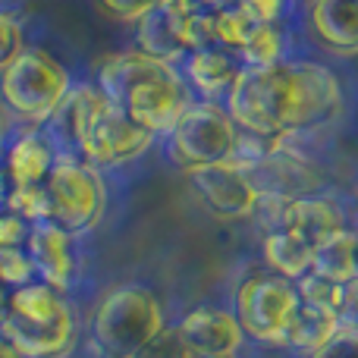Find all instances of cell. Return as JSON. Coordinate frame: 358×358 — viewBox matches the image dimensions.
<instances>
[{
    "mask_svg": "<svg viewBox=\"0 0 358 358\" xmlns=\"http://www.w3.org/2000/svg\"><path fill=\"white\" fill-rule=\"evenodd\" d=\"M223 104L239 129L296 142L334 126L346 101L330 66L286 57L271 66H242Z\"/></svg>",
    "mask_w": 358,
    "mask_h": 358,
    "instance_id": "6da1fadb",
    "label": "cell"
},
{
    "mask_svg": "<svg viewBox=\"0 0 358 358\" xmlns=\"http://www.w3.org/2000/svg\"><path fill=\"white\" fill-rule=\"evenodd\" d=\"M98 88L113 107L136 120L151 136H167L192 104V92L176 63L145 50H123L101 63Z\"/></svg>",
    "mask_w": 358,
    "mask_h": 358,
    "instance_id": "7a4b0ae2",
    "label": "cell"
},
{
    "mask_svg": "<svg viewBox=\"0 0 358 358\" xmlns=\"http://www.w3.org/2000/svg\"><path fill=\"white\" fill-rule=\"evenodd\" d=\"M164 324V308L161 299L145 286H117L101 299L98 311L92 321L94 343L104 349L110 358H126L148 346Z\"/></svg>",
    "mask_w": 358,
    "mask_h": 358,
    "instance_id": "3957f363",
    "label": "cell"
},
{
    "mask_svg": "<svg viewBox=\"0 0 358 358\" xmlns=\"http://www.w3.org/2000/svg\"><path fill=\"white\" fill-rule=\"evenodd\" d=\"M236 142H239V126L220 101H192L167 132V151L185 173L233 161Z\"/></svg>",
    "mask_w": 358,
    "mask_h": 358,
    "instance_id": "277c9868",
    "label": "cell"
},
{
    "mask_svg": "<svg viewBox=\"0 0 358 358\" xmlns=\"http://www.w3.org/2000/svg\"><path fill=\"white\" fill-rule=\"evenodd\" d=\"M44 185L50 198V220L69 236H82L101 223L107 208V189L92 164L76 155H57Z\"/></svg>",
    "mask_w": 358,
    "mask_h": 358,
    "instance_id": "5b68a950",
    "label": "cell"
},
{
    "mask_svg": "<svg viewBox=\"0 0 358 358\" xmlns=\"http://www.w3.org/2000/svg\"><path fill=\"white\" fill-rule=\"evenodd\" d=\"M69 73L44 50L25 48L0 76V94L16 117L48 123L50 113L69 94Z\"/></svg>",
    "mask_w": 358,
    "mask_h": 358,
    "instance_id": "8992f818",
    "label": "cell"
},
{
    "mask_svg": "<svg viewBox=\"0 0 358 358\" xmlns=\"http://www.w3.org/2000/svg\"><path fill=\"white\" fill-rule=\"evenodd\" d=\"M302 296H299L296 283L273 271H261L242 280L236 289V321H239L242 334L252 340L264 343V346L283 349L286 330H289L292 317H296Z\"/></svg>",
    "mask_w": 358,
    "mask_h": 358,
    "instance_id": "52a82bcc",
    "label": "cell"
},
{
    "mask_svg": "<svg viewBox=\"0 0 358 358\" xmlns=\"http://www.w3.org/2000/svg\"><path fill=\"white\" fill-rule=\"evenodd\" d=\"M157 136H151L148 129L129 120L120 107H113L110 101H101L94 107V113L88 117L85 132L79 138L76 157H82L85 164H92L94 170L104 167H123V164L142 157L145 151L155 145Z\"/></svg>",
    "mask_w": 358,
    "mask_h": 358,
    "instance_id": "ba28073f",
    "label": "cell"
},
{
    "mask_svg": "<svg viewBox=\"0 0 358 358\" xmlns=\"http://www.w3.org/2000/svg\"><path fill=\"white\" fill-rule=\"evenodd\" d=\"M189 182L204 208L220 220H245L258 208L261 192L255 189L252 176L233 161L189 170Z\"/></svg>",
    "mask_w": 358,
    "mask_h": 358,
    "instance_id": "9c48e42d",
    "label": "cell"
},
{
    "mask_svg": "<svg viewBox=\"0 0 358 358\" xmlns=\"http://www.w3.org/2000/svg\"><path fill=\"white\" fill-rule=\"evenodd\" d=\"M176 334L182 340V346L189 349L192 358L201 355H236L245 340L239 321L233 311L223 308H195L176 324Z\"/></svg>",
    "mask_w": 358,
    "mask_h": 358,
    "instance_id": "30bf717a",
    "label": "cell"
},
{
    "mask_svg": "<svg viewBox=\"0 0 358 358\" xmlns=\"http://www.w3.org/2000/svg\"><path fill=\"white\" fill-rule=\"evenodd\" d=\"M0 334L13 343L25 358H63L76 346V315L50 317V321H29V317H0Z\"/></svg>",
    "mask_w": 358,
    "mask_h": 358,
    "instance_id": "8fae6325",
    "label": "cell"
},
{
    "mask_svg": "<svg viewBox=\"0 0 358 358\" xmlns=\"http://www.w3.org/2000/svg\"><path fill=\"white\" fill-rule=\"evenodd\" d=\"M305 25L327 54L358 57V0H308Z\"/></svg>",
    "mask_w": 358,
    "mask_h": 358,
    "instance_id": "7c38bea8",
    "label": "cell"
},
{
    "mask_svg": "<svg viewBox=\"0 0 358 358\" xmlns=\"http://www.w3.org/2000/svg\"><path fill=\"white\" fill-rule=\"evenodd\" d=\"M25 252L31 258L38 280L54 289H66L76 271V255H73V236L60 229L54 220H38L31 223L29 239H25Z\"/></svg>",
    "mask_w": 358,
    "mask_h": 358,
    "instance_id": "4fadbf2b",
    "label": "cell"
},
{
    "mask_svg": "<svg viewBox=\"0 0 358 358\" xmlns=\"http://www.w3.org/2000/svg\"><path fill=\"white\" fill-rule=\"evenodd\" d=\"M280 229H292L299 239H305L311 248L327 242L330 236L346 229V214L343 208L327 195H299L283 204V220Z\"/></svg>",
    "mask_w": 358,
    "mask_h": 358,
    "instance_id": "5bb4252c",
    "label": "cell"
},
{
    "mask_svg": "<svg viewBox=\"0 0 358 358\" xmlns=\"http://www.w3.org/2000/svg\"><path fill=\"white\" fill-rule=\"evenodd\" d=\"M242 73V60L227 48L192 50L182 60V76L189 88L201 94V101H227L236 76Z\"/></svg>",
    "mask_w": 358,
    "mask_h": 358,
    "instance_id": "9a60e30c",
    "label": "cell"
},
{
    "mask_svg": "<svg viewBox=\"0 0 358 358\" xmlns=\"http://www.w3.org/2000/svg\"><path fill=\"white\" fill-rule=\"evenodd\" d=\"M185 19L189 13H179L167 3H157L138 19V50L161 60L179 63L189 57V38H185Z\"/></svg>",
    "mask_w": 358,
    "mask_h": 358,
    "instance_id": "2e32d148",
    "label": "cell"
},
{
    "mask_svg": "<svg viewBox=\"0 0 358 358\" xmlns=\"http://www.w3.org/2000/svg\"><path fill=\"white\" fill-rule=\"evenodd\" d=\"M340 327L343 324H340V317H336L334 311L302 302L299 305V311H296V317H292L289 330H286L283 349H292V352L311 358L315 352H321L330 340H334Z\"/></svg>",
    "mask_w": 358,
    "mask_h": 358,
    "instance_id": "e0dca14e",
    "label": "cell"
},
{
    "mask_svg": "<svg viewBox=\"0 0 358 358\" xmlns=\"http://www.w3.org/2000/svg\"><path fill=\"white\" fill-rule=\"evenodd\" d=\"M57 161L54 142L41 132H25L16 142L10 145L6 155V173L16 185H29V182H44Z\"/></svg>",
    "mask_w": 358,
    "mask_h": 358,
    "instance_id": "ac0fdd59",
    "label": "cell"
},
{
    "mask_svg": "<svg viewBox=\"0 0 358 358\" xmlns=\"http://www.w3.org/2000/svg\"><path fill=\"white\" fill-rule=\"evenodd\" d=\"M264 261L273 273L299 283L305 273H311L315 248L305 239H299L292 229H271L264 233Z\"/></svg>",
    "mask_w": 358,
    "mask_h": 358,
    "instance_id": "d6986e66",
    "label": "cell"
},
{
    "mask_svg": "<svg viewBox=\"0 0 358 358\" xmlns=\"http://www.w3.org/2000/svg\"><path fill=\"white\" fill-rule=\"evenodd\" d=\"M311 273L317 277L336 280V283H349L358 277L355 267V233L343 229V233L330 236L327 242L315 248V261H311Z\"/></svg>",
    "mask_w": 358,
    "mask_h": 358,
    "instance_id": "ffe728a7",
    "label": "cell"
},
{
    "mask_svg": "<svg viewBox=\"0 0 358 358\" xmlns=\"http://www.w3.org/2000/svg\"><path fill=\"white\" fill-rule=\"evenodd\" d=\"M242 66H271L289 57V35L286 25H255L248 41L236 54Z\"/></svg>",
    "mask_w": 358,
    "mask_h": 358,
    "instance_id": "44dd1931",
    "label": "cell"
},
{
    "mask_svg": "<svg viewBox=\"0 0 358 358\" xmlns=\"http://www.w3.org/2000/svg\"><path fill=\"white\" fill-rule=\"evenodd\" d=\"M302 302L317 305V308L334 311L336 317H343V308H346V296H349V283H336V280L317 277V273H305L296 283ZM343 324V321H340Z\"/></svg>",
    "mask_w": 358,
    "mask_h": 358,
    "instance_id": "7402d4cb",
    "label": "cell"
},
{
    "mask_svg": "<svg viewBox=\"0 0 358 358\" xmlns=\"http://www.w3.org/2000/svg\"><path fill=\"white\" fill-rule=\"evenodd\" d=\"M255 25L258 22H255L239 3L217 6V48H227V50H233V54H239V48L248 41Z\"/></svg>",
    "mask_w": 358,
    "mask_h": 358,
    "instance_id": "603a6c76",
    "label": "cell"
},
{
    "mask_svg": "<svg viewBox=\"0 0 358 358\" xmlns=\"http://www.w3.org/2000/svg\"><path fill=\"white\" fill-rule=\"evenodd\" d=\"M6 208L13 214H19L22 220L38 223V220H50V198H48V185L44 182H29V185H13Z\"/></svg>",
    "mask_w": 358,
    "mask_h": 358,
    "instance_id": "cb8c5ba5",
    "label": "cell"
},
{
    "mask_svg": "<svg viewBox=\"0 0 358 358\" xmlns=\"http://www.w3.org/2000/svg\"><path fill=\"white\" fill-rule=\"evenodd\" d=\"M0 283L3 286H19L35 283V267H31V258L25 252V245L19 248H0Z\"/></svg>",
    "mask_w": 358,
    "mask_h": 358,
    "instance_id": "d4e9b609",
    "label": "cell"
},
{
    "mask_svg": "<svg viewBox=\"0 0 358 358\" xmlns=\"http://www.w3.org/2000/svg\"><path fill=\"white\" fill-rule=\"evenodd\" d=\"M296 0H239V6L258 25H286Z\"/></svg>",
    "mask_w": 358,
    "mask_h": 358,
    "instance_id": "484cf974",
    "label": "cell"
},
{
    "mask_svg": "<svg viewBox=\"0 0 358 358\" xmlns=\"http://www.w3.org/2000/svg\"><path fill=\"white\" fill-rule=\"evenodd\" d=\"M126 358H192V355H189V349L182 346V340H179L176 327H164L148 346H142L138 352H132Z\"/></svg>",
    "mask_w": 358,
    "mask_h": 358,
    "instance_id": "4316f807",
    "label": "cell"
},
{
    "mask_svg": "<svg viewBox=\"0 0 358 358\" xmlns=\"http://www.w3.org/2000/svg\"><path fill=\"white\" fill-rule=\"evenodd\" d=\"M25 50L22 44V25L13 13L0 10V69H6L19 54Z\"/></svg>",
    "mask_w": 358,
    "mask_h": 358,
    "instance_id": "83f0119b",
    "label": "cell"
},
{
    "mask_svg": "<svg viewBox=\"0 0 358 358\" xmlns=\"http://www.w3.org/2000/svg\"><path fill=\"white\" fill-rule=\"evenodd\" d=\"M311 358H358V327H340L334 340Z\"/></svg>",
    "mask_w": 358,
    "mask_h": 358,
    "instance_id": "f1b7e54d",
    "label": "cell"
},
{
    "mask_svg": "<svg viewBox=\"0 0 358 358\" xmlns=\"http://www.w3.org/2000/svg\"><path fill=\"white\" fill-rule=\"evenodd\" d=\"M29 229H31L29 220H22V217L13 214V210H3V214H0V248H19V245H25V239H29Z\"/></svg>",
    "mask_w": 358,
    "mask_h": 358,
    "instance_id": "f546056e",
    "label": "cell"
},
{
    "mask_svg": "<svg viewBox=\"0 0 358 358\" xmlns=\"http://www.w3.org/2000/svg\"><path fill=\"white\" fill-rule=\"evenodd\" d=\"M104 10H110L117 19H129V22H138L148 10H155L161 0H101Z\"/></svg>",
    "mask_w": 358,
    "mask_h": 358,
    "instance_id": "4dcf8cb0",
    "label": "cell"
},
{
    "mask_svg": "<svg viewBox=\"0 0 358 358\" xmlns=\"http://www.w3.org/2000/svg\"><path fill=\"white\" fill-rule=\"evenodd\" d=\"M13 179H10V173H6V167L0 170V204H6V198H10V192H13Z\"/></svg>",
    "mask_w": 358,
    "mask_h": 358,
    "instance_id": "1f68e13d",
    "label": "cell"
},
{
    "mask_svg": "<svg viewBox=\"0 0 358 358\" xmlns=\"http://www.w3.org/2000/svg\"><path fill=\"white\" fill-rule=\"evenodd\" d=\"M0 358H25L22 352H19V349L16 346H13V343L10 340H6V336L3 334H0Z\"/></svg>",
    "mask_w": 358,
    "mask_h": 358,
    "instance_id": "d6a6232c",
    "label": "cell"
},
{
    "mask_svg": "<svg viewBox=\"0 0 358 358\" xmlns=\"http://www.w3.org/2000/svg\"><path fill=\"white\" fill-rule=\"evenodd\" d=\"M239 0H204V6H233Z\"/></svg>",
    "mask_w": 358,
    "mask_h": 358,
    "instance_id": "836d02e7",
    "label": "cell"
},
{
    "mask_svg": "<svg viewBox=\"0 0 358 358\" xmlns=\"http://www.w3.org/2000/svg\"><path fill=\"white\" fill-rule=\"evenodd\" d=\"M201 358H239V352L236 355H201Z\"/></svg>",
    "mask_w": 358,
    "mask_h": 358,
    "instance_id": "e575fe53",
    "label": "cell"
},
{
    "mask_svg": "<svg viewBox=\"0 0 358 358\" xmlns=\"http://www.w3.org/2000/svg\"><path fill=\"white\" fill-rule=\"evenodd\" d=\"M355 267H358V233H355Z\"/></svg>",
    "mask_w": 358,
    "mask_h": 358,
    "instance_id": "d590c367",
    "label": "cell"
}]
</instances>
